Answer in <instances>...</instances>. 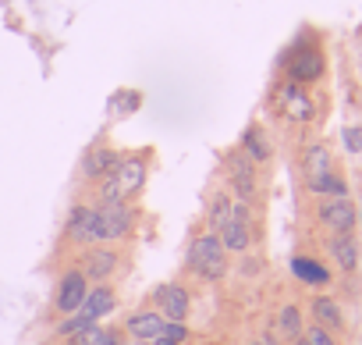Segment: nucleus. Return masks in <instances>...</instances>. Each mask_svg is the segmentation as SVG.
I'll use <instances>...</instances> for the list:
<instances>
[{
    "instance_id": "16",
    "label": "nucleus",
    "mask_w": 362,
    "mask_h": 345,
    "mask_svg": "<svg viewBox=\"0 0 362 345\" xmlns=\"http://www.w3.org/2000/svg\"><path fill=\"white\" fill-rule=\"evenodd\" d=\"M291 271H295V278H298V281H305V285H313V288H320V285H327V281H330L327 267H323V264H316V260H305V256L291 260Z\"/></svg>"
},
{
    "instance_id": "11",
    "label": "nucleus",
    "mask_w": 362,
    "mask_h": 345,
    "mask_svg": "<svg viewBox=\"0 0 362 345\" xmlns=\"http://www.w3.org/2000/svg\"><path fill=\"white\" fill-rule=\"evenodd\" d=\"M323 75V54L320 50H302V54H295V61H291V79L295 82H313V79H320Z\"/></svg>"
},
{
    "instance_id": "7",
    "label": "nucleus",
    "mask_w": 362,
    "mask_h": 345,
    "mask_svg": "<svg viewBox=\"0 0 362 345\" xmlns=\"http://www.w3.org/2000/svg\"><path fill=\"white\" fill-rule=\"evenodd\" d=\"M217 239H221L224 249H231V253H242V249L249 246V210H245V203H238V207L231 210V217L224 221V228L217 232Z\"/></svg>"
},
{
    "instance_id": "6",
    "label": "nucleus",
    "mask_w": 362,
    "mask_h": 345,
    "mask_svg": "<svg viewBox=\"0 0 362 345\" xmlns=\"http://www.w3.org/2000/svg\"><path fill=\"white\" fill-rule=\"evenodd\" d=\"M86 295H89V288H86V274H82V271H68V274L61 278V285H57V299H54V306H57V313L71 317V313H78V306H82Z\"/></svg>"
},
{
    "instance_id": "29",
    "label": "nucleus",
    "mask_w": 362,
    "mask_h": 345,
    "mask_svg": "<svg viewBox=\"0 0 362 345\" xmlns=\"http://www.w3.org/2000/svg\"><path fill=\"white\" fill-rule=\"evenodd\" d=\"M252 345H263V341H252Z\"/></svg>"
},
{
    "instance_id": "28",
    "label": "nucleus",
    "mask_w": 362,
    "mask_h": 345,
    "mask_svg": "<svg viewBox=\"0 0 362 345\" xmlns=\"http://www.w3.org/2000/svg\"><path fill=\"white\" fill-rule=\"evenodd\" d=\"M298 345H309V341H305V338H298Z\"/></svg>"
},
{
    "instance_id": "5",
    "label": "nucleus",
    "mask_w": 362,
    "mask_h": 345,
    "mask_svg": "<svg viewBox=\"0 0 362 345\" xmlns=\"http://www.w3.org/2000/svg\"><path fill=\"white\" fill-rule=\"evenodd\" d=\"M96 217H100V239L103 242L107 239H124L132 232V221H135V214L124 203H103L96 210Z\"/></svg>"
},
{
    "instance_id": "17",
    "label": "nucleus",
    "mask_w": 362,
    "mask_h": 345,
    "mask_svg": "<svg viewBox=\"0 0 362 345\" xmlns=\"http://www.w3.org/2000/svg\"><path fill=\"white\" fill-rule=\"evenodd\" d=\"M284 107H288V118H295V121H309L313 118V103L305 100V93L298 86L284 89Z\"/></svg>"
},
{
    "instance_id": "1",
    "label": "nucleus",
    "mask_w": 362,
    "mask_h": 345,
    "mask_svg": "<svg viewBox=\"0 0 362 345\" xmlns=\"http://www.w3.org/2000/svg\"><path fill=\"white\" fill-rule=\"evenodd\" d=\"M189 267L196 274H203L206 281H221L228 274V249H224V242L214 232L210 235H199L189 246Z\"/></svg>"
},
{
    "instance_id": "12",
    "label": "nucleus",
    "mask_w": 362,
    "mask_h": 345,
    "mask_svg": "<svg viewBox=\"0 0 362 345\" xmlns=\"http://www.w3.org/2000/svg\"><path fill=\"white\" fill-rule=\"evenodd\" d=\"M117 164H121L117 153H110V149H93V153L82 160V175H86V179H107Z\"/></svg>"
},
{
    "instance_id": "24",
    "label": "nucleus",
    "mask_w": 362,
    "mask_h": 345,
    "mask_svg": "<svg viewBox=\"0 0 362 345\" xmlns=\"http://www.w3.org/2000/svg\"><path fill=\"white\" fill-rule=\"evenodd\" d=\"M96 341H100V327L93 324V327H82V331H75L68 345H96Z\"/></svg>"
},
{
    "instance_id": "15",
    "label": "nucleus",
    "mask_w": 362,
    "mask_h": 345,
    "mask_svg": "<svg viewBox=\"0 0 362 345\" xmlns=\"http://www.w3.org/2000/svg\"><path fill=\"white\" fill-rule=\"evenodd\" d=\"M160 327H163L160 313H135V317H128V331H132L135 341H153L160 334Z\"/></svg>"
},
{
    "instance_id": "2",
    "label": "nucleus",
    "mask_w": 362,
    "mask_h": 345,
    "mask_svg": "<svg viewBox=\"0 0 362 345\" xmlns=\"http://www.w3.org/2000/svg\"><path fill=\"white\" fill-rule=\"evenodd\" d=\"M305 182H309V189L320 193V196H348L344 182L330 171V153H327V146H320V142L305 149Z\"/></svg>"
},
{
    "instance_id": "14",
    "label": "nucleus",
    "mask_w": 362,
    "mask_h": 345,
    "mask_svg": "<svg viewBox=\"0 0 362 345\" xmlns=\"http://www.w3.org/2000/svg\"><path fill=\"white\" fill-rule=\"evenodd\" d=\"M142 175H146L142 160H124V164H117V167H114L117 193H121V196H124V193H135V189L142 186Z\"/></svg>"
},
{
    "instance_id": "26",
    "label": "nucleus",
    "mask_w": 362,
    "mask_h": 345,
    "mask_svg": "<svg viewBox=\"0 0 362 345\" xmlns=\"http://www.w3.org/2000/svg\"><path fill=\"white\" fill-rule=\"evenodd\" d=\"M344 146L351 153H358L362 149V128H344Z\"/></svg>"
},
{
    "instance_id": "9",
    "label": "nucleus",
    "mask_w": 362,
    "mask_h": 345,
    "mask_svg": "<svg viewBox=\"0 0 362 345\" xmlns=\"http://www.w3.org/2000/svg\"><path fill=\"white\" fill-rule=\"evenodd\" d=\"M228 167H231V186H235L238 200L249 203V200L256 196V171H252V160L242 157V153H235V157L228 160Z\"/></svg>"
},
{
    "instance_id": "13",
    "label": "nucleus",
    "mask_w": 362,
    "mask_h": 345,
    "mask_svg": "<svg viewBox=\"0 0 362 345\" xmlns=\"http://www.w3.org/2000/svg\"><path fill=\"white\" fill-rule=\"evenodd\" d=\"M330 253H334V260H337L341 271H355L358 267V246H355V235L351 232L348 235H334L330 239Z\"/></svg>"
},
{
    "instance_id": "20",
    "label": "nucleus",
    "mask_w": 362,
    "mask_h": 345,
    "mask_svg": "<svg viewBox=\"0 0 362 345\" xmlns=\"http://www.w3.org/2000/svg\"><path fill=\"white\" fill-rule=\"evenodd\" d=\"M313 317L320 320V327H341V310H337V302L327 299V295L313 299Z\"/></svg>"
},
{
    "instance_id": "18",
    "label": "nucleus",
    "mask_w": 362,
    "mask_h": 345,
    "mask_svg": "<svg viewBox=\"0 0 362 345\" xmlns=\"http://www.w3.org/2000/svg\"><path fill=\"white\" fill-rule=\"evenodd\" d=\"M114 264H117V256H114L110 249H93L89 260H86V271H82V274L100 281V278H107V274L114 271Z\"/></svg>"
},
{
    "instance_id": "4",
    "label": "nucleus",
    "mask_w": 362,
    "mask_h": 345,
    "mask_svg": "<svg viewBox=\"0 0 362 345\" xmlns=\"http://www.w3.org/2000/svg\"><path fill=\"white\" fill-rule=\"evenodd\" d=\"M156 310L167 324H185L189 317V292L181 285H160L156 288Z\"/></svg>"
},
{
    "instance_id": "8",
    "label": "nucleus",
    "mask_w": 362,
    "mask_h": 345,
    "mask_svg": "<svg viewBox=\"0 0 362 345\" xmlns=\"http://www.w3.org/2000/svg\"><path fill=\"white\" fill-rule=\"evenodd\" d=\"M68 239L71 242H103L100 239V217L93 207H75L71 217H68Z\"/></svg>"
},
{
    "instance_id": "27",
    "label": "nucleus",
    "mask_w": 362,
    "mask_h": 345,
    "mask_svg": "<svg viewBox=\"0 0 362 345\" xmlns=\"http://www.w3.org/2000/svg\"><path fill=\"white\" fill-rule=\"evenodd\" d=\"M96 345H121V341H117L114 334H107V331H100V341H96Z\"/></svg>"
},
{
    "instance_id": "19",
    "label": "nucleus",
    "mask_w": 362,
    "mask_h": 345,
    "mask_svg": "<svg viewBox=\"0 0 362 345\" xmlns=\"http://www.w3.org/2000/svg\"><path fill=\"white\" fill-rule=\"evenodd\" d=\"M242 149L249 153V160H252V164L270 160V142L263 139V132H259V128H249V132L242 135Z\"/></svg>"
},
{
    "instance_id": "10",
    "label": "nucleus",
    "mask_w": 362,
    "mask_h": 345,
    "mask_svg": "<svg viewBox=\"0 0 362 345\" xmlns=\"http://www.w3.org/2000/svg\"><path fill=\"white\" fill-rule=\"evenodd\" d=\"M110 310H114V292H110V288H96V292H89V295L82 299L78 317H82L86 324H96V320L107 317Z\"/></svg>"
},
{
    "instance_id": "23",
    "label": "nucleus",
    "mask_w": 362,
    "mask_h": 345,
    "mask_svg": "<svg viewBox=\"0 0 362 345\" xmlns=\"http://www.w3.org/2000/svg\"><path fill=\"white\" fill-rule=\"evenodd\" d=\"M281 331H284L288 338H298V331H302V313H298V306H284V310H281Z\"/></svg>"
},
{
    "instance_id": "21",
    "label": "nucleus",
    "mask_w": 362,
    "mask_h": 345,
    "mask_svg": "<svg viewBox=\"0 0 362 345\" xmlns=\"http://www.w3.org/2000/svg\"><path fill=\"white\" fill-rule=\"evenodd\" d=\"M231 210H235V203H231L228 196H217V200L210 203V228H214V235L224 228V221L231 217Z\"/></svg>"
},
{
    "instance_id": "3",
    "label": "nucleus",
    "mask_w": 362,
    "mask_h": 345,
    "mask_svg": "<svg viewBox=\"0 0 362 345\" xmlns=\"http://www.w3.org/2000/svg\"><path fill=\"white\" fill-rule=\"evenodd\" d=\"M320 221L334 232V235H348L355 232V207L348 196H327L320 203Z\"/></svg>"
},
{
    "instance_id": "25",
    "label": "nucleus",
    "mask_w": 362,
    "mask_h": 345,
    "mask_svg": "<svg viewBox=\"0 0 362 345\" xmlns=\"http://www.w3.org/2000/svg\"><path fill=\"white\" fill-rule=\"evenodd\" d=\"M305 341H309V345H334L330 331H327V327H320V324H316V327H313V331L305 334Z\"/></svg>"
},
{
    "instance_id": "22",
    "label": "nucleus",
    "mask_w": 362,
    "mask_h": 345,
    "mask_svg": "<svg viewBox=\"0 0 362 345\" xmlns=\"http://www.w3.org/2000/svg\"><path fill=\"white\" fill-rule=\"evenodd\" d=\"M189 338V327L185 324H167L163 320V327H160V334L153 338V345H181Z\"/></svg>"
}]
</instances>
